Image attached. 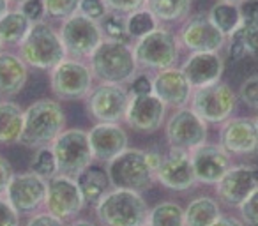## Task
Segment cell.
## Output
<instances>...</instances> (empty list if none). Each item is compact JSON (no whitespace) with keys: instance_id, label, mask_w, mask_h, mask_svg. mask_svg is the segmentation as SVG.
Returning <instances> with one entry per match:
<instances>
[{"instance_id":"6da1fadb","label":"cell","mask_w":258,"mask_h":226,"mask_svg":"<svg viewBox=\"0 0 258 226\" xmlns=\"http://www.w3.org/2000/svg\"><path fill=\"white\" fill-rule=\"evenodd\" d=\"M66 117L53 99H39L23 111V131L20 143L25 147H46L64 131Z\"/></svg>"},{"instance_id":"7a4b0ae2","label":"cell","mask_w":258,"mask_h":226,"mask_svg":"<svg viewBox=\"0 0 258 226\" xmlns=\"http://www.w3.org/2000/svg\"><path fill=\"white\" fill-rule=\"evenodd\" d=\"M96 215L103 226H145L149 208L137 191L115 189L96 203Z\"/></svg>"},{"instance_id":"3957f363","label":"cell","mask_w":258,"mask_h":226,"mask_svg":"<svg viewBox=\"0 0 258 226\" xmlns=\"http://www.w3.org/2000/svg\"><path fill=\"white\" fill-rule=\"evenodd\" d=\"M137 65L133 48L110 39H103V43L90 55L92 74L104 83H124L133 80Z\"/></svg>"},{"instance_id":"277c9868","label":"cell","mask_w":258,"mask_h":226,"mask_svg":"<svg viewBox=\"0 0 258 226\" xmlns=\"http://www.w3.org/2000/svg\"><path fill=\"white\" fill-rule=\"evenodd\" d=\"M20 57L25 64L37 69H53L66 58L64 44L58 32L48 23H32L25 39L20 43Z\"/></svg>"},{"instance_id":"5b68a950","label":"cell","mask_w":258,"mask_h":226,"mask_svg":"<svg viewBox=\"0 0 258 226\" xmlns=\"http://www.w3.org/2000/svg\"><path fill=\"white\" fill-rule=\"evenodd\" d=\"M108 179L115 189H127V191H145L152 186L156 175L149 168L145 152L137 148H125L108 163Z\"/></svg>"},{"instance_id":"8992f818","label":"cell","mask_w":258,"mask_h":226,"mask_svg":"<svg viewBox=\"0 0 258 226\" xmlns=\"http://www.w3.org/2000/svg\"><path fill=\"white\" fill-rule=\"evenodd\" d=\"M57 163V172L68 177H76L90 165L94 154L89 141V133L82 129H66L51 143Z\"/></svg>"},{"instance_id":"52a82bcc","label":"cell","mask_w":258,"mask_h":226,"mask_svg":"<svg viewBox=\"0 0 258 226\" xmlns=\"http://www.w3.org/2000/svg\"><path fill=\"white\" fill-rule=\"evenodd\" d=\"M133 53L138 65L163 71L175 64L179 57V41L172 30L158 27L137 41Z\"/></svg>"},{"instance_id":"ba28073f","label":"cell","mask_w":258,"mask_h":226,"mask_svg":"<svg viewBox=\"0 0 258 226\" xmlns=\"http://www.w3.org/2000/svg\"><path fill=\"white\" fill-rule=\"evenodd\" d=\"M237 104L233 90L226 83L216 82L212 85L195 89L191 94V110L204 122L221 124L228 120Z\"/></svg>"},{"instance_id":"9c48e42d","label":"cell","mask_w":258,"mask_h":226,"mask_svg":"<svg viewBox=\"0 0 258 226\" xmlns=\"http://www.w3.org/2000/svg\"><path fill=\"white\" fill-rule=\"evenodd\" d=\"M58 36L64 44L66 55L71 57H90L104 39L99 22L87 18L82 13H75L64 20Z\"/></svg>"},{"instance_id":"30bf717a","label":"cell","mask_w":258,"mask_h":226,"mask_svg":"<svg viewBox=\"0 0 258 226\" xmlns=\"http://www.w3.org/2000/svg\"><path fill=\"white\" fill-rule=\"evenodd\" d=\"M51 89L58 99H80L90 92L92 69L78 60H64L51 69Z\"/></svg>"},{"instance_id":"8fae6325","label":"cell","mask_w":258,"mask_h":226,"mask_svg":"<svg viewBox=\"0 0 258 226\" xmlns=\"http://www.w3.org/2000/svg\"><path fill=\"white\" fill-rule=\"evenodd\" d=\"M83 203H85V200H83L78 184H76V180H73V177L60 173V175H53L51 179H48L44 205H46L50 214L66 221V219H71L73 215L78 214Z\"/></svg>"},{"instance_id":"7c38bea8","label":"cell","mask_w":258,"mask_h":226,"mask_svg":"<svg viewBox=\"0 0 258 226\" xmlns=\"http://www.w3.org/2000/svg\"><path fill=\"white\" fill-rule=\"evenodd\" d=\"M46 189L48 180L37 173H20V175H13L6 189V198L18 214H30L37 210L41 205H44Z\"/></svg>"},{"instance_id":"4fadbf2b","label":"cell","mask_w":258,"mask_h":226,"mask_svg":"<svg viewBox=\"0 0 258 226\" xmlns=\"http://www.w3.org/2000/svg\"><path fill=\"white\" fill-rule=\"evenodd\" d=\"M131 96L120 83H103L96 87L89 97V111L99 122L118 124L125 119Z\"/></svg>"},{"instance_id":"5bb4252c","label":"cell","mask_w":258,"mask_h":226,"mask_svg":"<svg viewBox=\"0 0 258 226\" xmlns=\"http://www.w3.org/2000/svg\"><path fill=\"white\" fill-rule=\"evenodd\" d=\"M226 36L211 22L209 15L200 13L186 20L179 32V41L184 48L197 51H219L225 46Z\"/></svg>"},{"instance_id":"9a60e30c","label":"cell","mask_w":258,"mask_h":226,"mask_svg":"<svg viewBox=\"0 0 258 226\" xmlns=\"http://www.w3.org/2000/svg\"><path fill=\"white\" fill-rule=\"evenodd\" d=\"M166 138L172 147L195 150L207 140V126L193 110L180 108L166 124Z\"/></svg>"},{"instance_id":"2e32d148","label":"cell","mask_w":258,"mask_h":226,"mask_svg":"<svg viewBox=\"0 0 258 226\" xmlns=\"http://www.w3.org/2000/svg\"><path fill=\"white\" fill-rule=\"evenodd\" d=\"M156 180L172 191H186L198 182L191 161V152L186 148L172 147L163 156L161 166L156 172Z\"/></svg>"},{"instance_id":"e0dca14e","label":"cell","mask_w":258,"mask_h":226,"mask_svg":"<svg viewBox=\"0 0 258 226\" xmlns=\"http://www.w3.org/2000/svg\"><path fill=\"white\" fill-rule=\"evenodd\" d=\"M254 189H258V166H235L218 182V196L230 207H239Z\"/></svg>"},{"instance_id":"ac0fdd59","label":"cell","mask_w":258,"mask_h":226,"mask_svg":"<svg viewBox=\"0 0 258 226\" xmlns=\"http://www.w3.org/2000/svg\"><path fill=\"white\" fill-rule=\"evenodd\" d=\"M191 161L198 182L218 184L230 166V154L221 145H200L191 150Z\"/></svg>"},{"instance_id":"d6986e66","label":"cell","mask_w":258,"mask_h":226,"mask_svg":"<svg viewBox=\"0 0 258 226\" xmlns=\"http://www.w3.org/2000/svg\"><path fill=\"white\" fill-rule=\"evenodd\" d=\"M166 104L154 94L149 96H131L125 111V122L129 127L144 133H152L163 124Z\"/></svg>"},{"instance_id":"ffe728a7","label":"cell","mask_w":258,"mask_h":226,"mask_svg":"<svg viewBox=\"0 0 258 226\" xmlns=\"http://www.w3.org/2000/svg\"><path fill=\"white\" fill-rule=\"evenodd\" d=\"M219 145L228 154L258 152V127L249 119H230L219 131Z\"/></svg>"},{"instance_id":"44dd1931","label":"cell","mask_w":258,"mask_h":226,"mask_svg":"<svg viewBox=\"0 0 258 226\" xmlns=\"http://www.w3.org/2000/svg\"><path fill=\"white\" fill-rule=\"evenodd\" d=\"M223 69H225V64L218 51H197L184 62L180 71L184 72L193 89H200V87L219 82Z\"/></svg>"},{"instance_id":"7402d4cb","label":"cell","mask_w":258,"mask_h":226,"mask_svg":"<svg viewBox=\"0 0 258 226\" xmlns=\"http://www.w3.org/2000/svg\"><path fill=\"white\" fill-rule=\"evenodd\" d=\"M191 90L193 87L189 85L180 69H163L152 80V94L158 96L165 104L173 108H182L189 101Z\"/></svg>"},{"instance_id":"603a6c76","label":"cell","mask_w":258,"mask_h":226,"mask_svg":"<svg viewBox=\"0 0 258 226\" xmlns=\"http://www.w3.org/2000/svg\"><path fill=\"white\" fill-rule=\"evenodd\" d=\"M92 154L97 159H113L127 148V134L118 124L99 122L89 131Z\"/></svg>"},{"instance_id":"cb8c5ba5","label":"cell","mask_w":258,"mask_h":226,"mask_svg":"<svg viewBox=\"0 0 258 226\" xmlns=\"http://www.w3.org/2000/svg\"><path fill=\"white\" fill-rule=\"evenodd\" d=\"M27 83V64L22 57L0 51V94L15 96Z\"/></svg>"},{"instance_id":"d4e9b609","label":"cell","mask_w":258,"mask_h":226,"mask_svg":"<svg viewBox=\"0 0 258 226\" xmlns=\"http://www.w3.org/2000/svg\"><path fill=\"white\" fill-rule=\"evenodd\" d=\"M76 184H78L80 193L87 203H97L108 193L110 179L101 166L89 165L82 173L76 175Z\"/></svg>"},{"instance_id":"484cf974","label":"cell","mask_w":258,"mask_h":226,"mask_svg":"<svg viewBox=\"0 0 258 226\" xmlns=\"http://www.w3.org/2000/svg\"><path fill=\"white\" fill-rule=\"evenodd\" d=\"M23 111L15 103H0V143H16L22 138Z\"/></svg>"},{"instance_id":"4316f807","label":"cell","mask_w":258,"mask_h":226,"mask_svg":"<svg viewBox=\"0 0 258 226\" xmlns=\"http://www.w3.org/2000/svg\"><path fill=\"white\" fill-rule=\"evenodd\" d=\"M32 22L20 9L0 16V41L2 44H20L29 34Z\"/></svg>"},{"instance_id":"83f0119b","label":"cell","mask_w":258,"mask_h":226,"mask_svg":"<svg viewBox=\"0 0 258 226\" xmlns=\"http://www.w3.org/2000/svg\"><path fill=\"white\" fill-rule=\"evenodd\" d=\"M219 207L212 198L200 196L195 198L184 212L186 226H211L219 217Z\"/></svg>"},{"instance_id":"f1b7e54d","label":"cell","mask_w":258,"mask_h":226,"mask_svg":"<svg viewBox=\"0 0 258 226\" xmlns=\"http://www.w3.org/2000/svg\"><path fill=\"white\" fill-rule=\"evenodd\" d=\"M193 0H145V9L154 15L158 22L172 23L186 20Z\"/></svg>"},{"instance_id":"f546056e","label":"cell","mask_w":258,"mask_h":226,"mask_svg":"<svg viewBox=\"0 0 258 226\" xmlns=\"http://www.w3.org/2000/svg\"><path fill=\"white\" fill-rule=\"evenodd\" d=\"M211 22L223 32L225 36H230L233 30L240 27V15H239V6L230 4V2H219L211 8L207 13Z\"/></svg>"},{"instance_id":"4dcf8cb0","label":"cell","mask_w":258,"mask_h":226,"mask_svg":"<svg viewBox=\"0 0 258 226\" xmlns=\"http://www.w3.org/2000/svg\"><path fill=\"white\" fill-rule=\"evenodd\" d=\"M147 226H186L184 210L177 203L165 201L149 212Z\"/></svg>"},{"instance_id":"1f68e13d","label":"cell","mask_w":258,"mask_h":226,"mask_svg":"<svg viewBox=\"0 0 258 226\" xmlns=\"http://www.w3.org/2000/svg\"><path fill=\"white\" fill-rule=\"evenodd\" d=\"M125 25H127L129 36L140 39V37L147 36V34L152 32L154 29H158L159 22L154 18V15H152L149 9L142 8V9H138V11L125 16Z\"/></svg>"},{"instance_id":"d6a6232c","label":"cell","mask_w":258,"mask_h":226,"mask_svg":"<svg viewBox=\"0 0 258 226\" xmlns=\"http://www.w3.org/2000/svg\"><path fill=\"white\" fill-rule=\"evenodd\" d=\"M101 30H103L104 39L115 41V43L129 44L131 36L127 32V25H125V16L115 15V13H106L103 20L99 22Z\"/></svg>"},{"instance_id":"836d02e7","label":"cell","mask_w":258,"mask_h":226,"mask_svg":"<svg viewBox=\"0 0 258 226\" xmlns=\"http://www.w3.org/2000/svg\"><path fill=\"white\" fill-rule=\"evenodd\" d=\"M30 172L37 173L43 179H51L57 173V163H55L53 150L48 147H39L32 159L30 165Z\"/></svg>"},{"instance_id":"e575fe53","label":"cell","mask_w":258,"mask_h":226,"mask_svg":"<svg viewBox=\"0 0 258 226\" xmlns=\"http://www.w3.org/2000/svg\"><path fill=\"white\" fill-rule=\"evenodd\" d=\"M44 15L57 20H68L75 13H78L80 0H43Z\"/></svg>"},{"instance_id":"d590c367","label":"cell","mask_w":258,"mask_h":226,"mask_svg":"<svg viewBox=\"0 0 258 226\" xmlns=\"http://www.w3.org/2000/svg\"><path fill=\"white\" fill-rule=\"evenodd\" d=\"M230 44H228V58L233 62L242 60V57L247 53L246 50V27L240 25L237 30L230 34Z\"/></svg>"},{"instance_id":"8d00e7d4","label":"cell","mask_w":258,"mask_h":226,"mask_svg":"<svg viewBox=\"0 0 258 226\" xmlns=\"http://www.w3.org/2000/svg\"><path fill=\"white\" fill-rule=\"evenodd\" d=\"M240 25L246 29H258V0H240L239 4Z\"/></svg>"},{"instance_id":"74e56055","label":"cell","mask_w":258,"mask_h":226,"mask_svg":"<svg viewBox=\"0 0 258 226\" xmlns=\"http://www.w3.org/2000/svg\"><path fill=\"white\" fill-rule=\"evenodd\" d=\"M242 221L249 226H258V189H254L242 203L239 205Z\"/></svg>"},{"instance_id":"f35d334b","label":"cell","mask_w":258,"mask_h":226,"mask_svg":"<svg viewBox=\"0 0 258 226\" xmlns=\"http://www.w3.org/2000/svg\"><path fill=\"white\" fill-rule=\"evenodd\" d=\"M108 13L127 16L138 9L145 8V0H103Z\"/></svg>"},{"instance_id":"ab89813d","label":"cell","mask_w":258,"mask_h":226,"mask_svg":"<svg viewBox=\"0 0 258 226\" xmlns=\"http://www.w3.org/2000/svg\"><path fill=\"white\" fill-rule=\"evenodd\" d=\"M78 13H82L83 16H87V18H90V20L101 22V20L106 16L108 9L103 0H80Z\"/></svg>"},{"instance_id":"60d3db41","label":"cell","mask_w":258,"mask_h":226,"mask_svg":"<svg viewBox=\"0 0 258 226\" xmlns=\"http://www.w3.org/2000/svg\"><path fill=\"white\" fill-rule=\"evenodd\" d=\"M240 99L251 108H258V74L247 78L240 87Z\"/></svg>"},{"instance_id":"b9f144b4","label":"cell","mask_w":258,"mask_h":226,"mask_svg":"<svg viewBox=\"0 0 258 226\" xmlns=\"http://www.w3.org/2000/svg\"><path fill=\"white\" fill-rule=\"evenodd\" d=\"M8 198L0 196V226H18L20 217Z\"/></svg>"},{"instance_id":"7bdbcfd3","label":"cell","mask_w":258,"mask_h":226,"mask_svg":"<svg viewBox=\"0 0 258 226\" xmlns=\"http://www.w3.org/2000/svg\"><path fill=\"white\" fill-rule=\"evenodd\" d=\"M20 11H22L32 23L43 22V16H44L43 0H27V2H23V4L20 6Z\"/></svg>"},{"instance_id":"ee69618b","label":"cell","mask_w":258,"mask_h":226,"mask_svg":"<svg viewBox=\"0 0 258 226\" xmlns=\"http://www.w3.org/2000/svg\"><path fill=\"white\" fill-rule=\"evenodd\" d=\"M129 92H131V96H149V94H152V80L147 74L133 76Z\"/></svg>"},{"instance_id":"f6af8a7d","label":"cell","mask_w":258,"mask_h":226,"mask_svg":"<svg viewBox=\"0 0 258 226\" xmlns=\"http://www.w3.org/2000/svg\"><path fill=\"white\" fill-rule=\"evenodd\" d=\"M27 226H64V221L58 217H55L50 212H41V214L34 215Z\"/></svg>"},{"instance_id":"bcb514c9","label":"cell","mask_w":258,"mask_h":226,"mask_svg":"<svg viewBox=\"0 0 258 226\" xmlns=\"http://www.w3.org/2000/svg\"><path fill=\"white\" fill-rule=\"evenodd\" d=\"M13 179V168L6 158L0 156V193H6L9 182Z\"/></svg>"},{"instance_id":"7dc6e473","label":"cell","mask_w":258,"mask_h":226,"mask_svg":"<svg viewBox=\"0 0 258 226\" xmlns=\"http://www.w3.org/2000/svg\"><path fill=\"white\" fill-rule=\"evenodd\" d=\"M246 50L258 58V29H246Z\"/></svg>"},{"instance_id":"c3c4849f","label":"cell","mask_w":258,"mask_h":226,"mask_svg":"<svg viewBox=\"0 0 258 226\" xmlns=\"http://www.w3.org/2000/svg\"><path fill=\"white\" fill-rule=\"evenodd\" d=\"M145 159H147L149 168H151V170H152V173L156 175V172H158V168L161 166V163H163V156L159 154V152L147 150V152H145Z\"/></svg>"},{"instance_id":"681fc988","label":"cell","mask_w":258,"mask_h":226,"mask_svg":"<svg viewBox=\"0 0 258 226\" xmlns=\"http://www.w3.org/2000/svg\"><path fill=\"white\" fill-rule=\"evenodd\" d=\"M211 226H242V222L235 217H228V215H219Z\"/></svg>"},{"instance_id":"f907efd6","label":"cell","mask_w":258,"mask_h":226,"mask_svg":"<svg viewBox=\"0 0 258 226\" xmlns=\"http://www.w3.org/2000/svg\"><path fill=\"white\" fill-rule=\"evenodd\" d=\"M9 11V2L8 0H0V16L6 15Z\"/></svg>"},{"instance_id":"816d5d0a","label":"cell","mask_w":258,"mask_h":226,"mask_svg":"<svg viewBox=\"0 0 258 226\" xmlns=\"http://www.w3.org/2000/svg\"><path fill=\"white\" fill-rule=\"evenodd\" d=\"M71 226H96V224L90 221H76V222H73Z\"/></svg>"},{"instance_id":"f5cc1de1","label":"cell","mask_w":258,"mask_h":226,"mask_svg":"<svg viewBox=\"0 0 258 226\" xmlns=\"http://www.w3.org/2000/svg\"><path fill=\"white\" fill-rule=\"evenodd\" d=\"M8 2H9V4H20V6H22L23 2H27V0H8Z\"/></svg>"},{"instance_id":"db71d44e","label":"cell","mask_w":258,"mask_h":226,"mask_svg":"<svg viewBox=\"0 0 258 226\" xmlns=\"http://www.w3.org/2000/svg\"><path fill=\"white\" fill-rule=\"evenodd\" d=\"M219 2H230V4H239L240 0H219Z\"/></svg>"},{"instance_id":"11a10c76","label":"cell","mask_w":258,"mask_h":226,"mask_svg":"<svg viewBox=\"0 0 258 226\" xmlns=\"http://www.w3.org/2000/svg\"><path fill=\"white\" fill-rule=\"evenodd\" d=\"M0 50H2V41H0Z\"/></svg>"},{"instance_id":"9f6ffc18","label":"cell","mask_w":258,"mask_h":226,"mask_svg":"<svg viewBox=\"0 0 258 226\" xmlns=\"http://www.w3.org/2000/svg\"><path fill=\"white\" fill-rule=\"evenodd\" d=\"M256 127H258V120H256Z\"/></svg>"},{"instance_id":"6f0895ef","label":"cell","mask_w":258,"mask_h":226,"mask_svg":"<svg viewBox=\"0 0 258 226\" xmlns=\"http://www.w3.org/2000/svg\"><path fill=\"white\" fill-rule=\"evenodd\" d=\"M145 226H147V224H145Z\"/></svg>"}]
</instances>
